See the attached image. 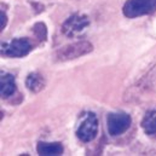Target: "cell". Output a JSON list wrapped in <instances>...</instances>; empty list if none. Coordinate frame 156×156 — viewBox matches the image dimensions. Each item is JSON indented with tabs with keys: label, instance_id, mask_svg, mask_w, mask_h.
Returning <instances> with one entry per match:
<instances>
[{
	"label": "cell",
	"instance_id": "cell-1",
	"mask_svg": "<svg viewBox=\"0 0 156 156\" xmlns=\"http://www.w3.org/2000/svg\"><path fill=\"white\" fill-rule=\"evenodd\" d=\"M156 91V64L142 78L139 79L132 87L127 88L125 93V101L132 102L138 101L142 97H147Z\"/></svg>",
	"mask_w": 156,
	"mask_h": 156
},
{
	"label": "cell",
	"instance_id": "cell-2",
	"mask_svg": "<svg viewBox=\"0 0 156 156\" xmlns=\"http://www.w3.org/2000/svg\"><path fill=\"white\" fill-rule=\"evenodd\" d=\"M34 48V45L28 38H16L9 42L1 44L0 55L5 58H22L29 55Z\"/></svg>",
	"mask_w": 156,
	"mask_h": 156
},
{
	"label": "cell",
	"instance_id": "cell-3",
	"mask_svg": "<svg viewBox=\"0 0 156 156\" xmlns=\"http://www.w3.org/2000/svg\"><path fill=\"white\" fill-rule=\"evenodd\" d=\"M156 12V0H127L122 6V13L127 18H138Z\"/></svg>",
	"mask_w": 156,
	"mask_h": 156
},
{
	"label": "cell",
	"instance_id": "cell-4",
	"mask_svg": "<svg viewBox=\"0 0 156 156\" xmlns=\"http://www.w3.org/2000/svg\"><path fill=\"white\" fill-rule=\"evenodd\" d=\"M93 51V45L88 41H78L70 45H67L57 51L56 61L58 62H67L72 59H76L85 55H88Z\"/></svg>",
	"mask_w": 156,
	"mask_h": 156
},
{
	"label": "cell",
	"instance_id": "cell-5",
	"mask_svg": "<svg viewBox=\"0 0 156 156\" xmlns=\"http://www.w3.org/2000/svg\"><path fill=\"white\" fill-rule=\"evenodd\" d=\"M98 134V119L93 113L85 114L76 128V137L83 143L92 142Z\"/></svg>",
	"mask_w": 156,
	"mask_h": 156
},
{
	"label": "cell",
	"instance_id": "cell-6",
	"mask_svg": "<svg viewBox=\"0 0 156 156\" xmlns=\"http://www.w3.org/2000/svg\"><path fill=\"white\" fill-rule=\"evenodd\" d=\"M132 123V117L127 113H110L107 116V129L112 137L123 134Z\"/></svg>",
	"mask_w": 156,
	"mask_h": 156
},
{
	"label": "cell",
	"instance_id": "cell-7",
	"mask_svg": "<svg viewBox=\"0 0 156 156\" xmlns=\"http://www.w3.org/2000/svg\"><path fill=\"white\" fill-rule=\"evenodd\" d=\"M90 26V20L86 15L74 13L62 24V32L68 38H73L76 34L81 33Z\"/></svg>",
	"mask_w": 156,
	"mask_h": 156
},
{
	"label": "cell",
	"instance_id": "cell-8",
	"mask_svg": "<svg viewBox=\"0 0 156 156\" xmlns=\"http://www.w3.org/2000/svg\"><path fill=\"white\" fill-rule=\"evenodd\" d=\"M0 94L2 99H10L17 93V86H16V79L12 74L2 73L0 78Z\"/></svg>",
	"mask_w": 156,
	"mask_h": 156
},
{
	"label": "cell",
	"instance_id": "cell-9",
	"mask_svg": "<svg viewBox=\"0 0 156 156\" xmlns=\"http://www.w3.org/2000/svg\"><path fill=\"white\" fill-rule=\"evenodd\" d=\"M37 151L40 156H58L63 154L64 148L59 142H39L37 145Z\"/></svg>",
	"mask_w": 156,
	"mask_h": 156
},
{
	"label": "cell",
	"instance_id": "cell-10",
	"mask_svg": "<svg viewBox=\"0 0 156 156\" xmlns=\"http://www.w3.org/2000/svg\"><path fill=\"white\" fill-rule=\"evenodd\" d=\"M45 79L39 73H30L26 79V86L29 91L38 93L45 87Z\"/></svg>",
	"mask_w": 156,
	"mask_h": 156
},
{
	"label": "cell",
	"instance_id": "cell-11",
	"mask_svg": "<svg viewBox=\"0 0 156 156\" xmlns=\"http://www.w3.org/2000/svg\"><path fill=\"white\" fill-rule=\"evenodd\" d=\"M142 128L144 129V132L147 134H155L156 133V109L150 110L145 114V116L143 117L142 122Z\"/></svg>",
	"mask_w": 156,
	"mask_h": 156
},
{
	"label": "cell",
	"instance_id": "cell-12",
	"mask_svg": "<svg viewBox=\"0 0 156 156\" xmlns=\"http://www.w3.org/2000/svg\"><path fill=\"white\" fill-rule=\"evenodd\" d=\"M33 33L35 35V38L38 39V41H45L47 38V28L45 26V23L42 22H38L33 26Z\"/></svg>",
	"mask_w": 156,
	"mask_h": 156
},
{
	"label": "cell",
	"instance_id": "cell-13",
	"mask_svg": "<svg viewBox=\"0 0 156 156\" xmlns=\"http://www.w3.org/2000/svg\"><path fill=\"white\" fill-rule=\"evenodd\" d=\"M6 24H7V16H6V12L1 10V12H0V30L1 32L5 29Z\"/></svg>",
	"mask_w": 156,
	"mask_h": 156
}]
</instances>
